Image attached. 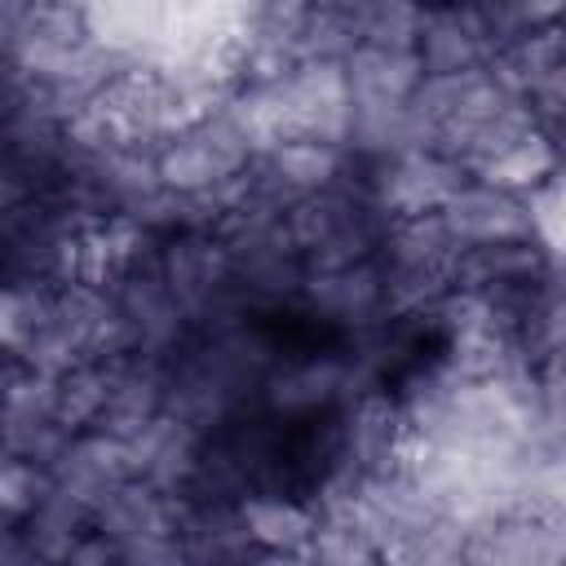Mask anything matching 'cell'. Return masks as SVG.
I'll return each instance as SVG.
<instances>
[{
    "mask_svg": "<svg viewBox=\"0 0 566 566\" xmlns=\"http://www.w3.org/2000/svg\"><path fill=\"white\" fill-rule=\"evenodd\" d=\"M256 164V150L248 142V133L239 128V119L226 111V102L217 111H208L203 119H195L190 128L172 133L159 150H155V177L164 195L177 199H208L221 195L230 181H239L248 168Z\"/></svg>",
    "mask_w": 566,
    "mask_h": 566,
    "instance_id": "obj_1",
    "label": "cell"
},
{
    "mask_svg": "<svg viewBox=\"0 0 566 566\" xmlns=\"http://www.w3.org/2000/svg\"><path fill=\"white\" fill-rule=\"evenodd\" d=\"M460 562L464 566H562L557 517H531V513L478 517L460 531Z\"/></svg>",
    "mask_w": 566,
    "mask_h": 566,
    "instance_id": "obj_2",
    "label": "cell"
},
{
    "mask_svg": "<svg viewBox=\"0 0 566 566\" xmlns=\"http://www.w3.org/2000/svg\"><path fill=\"white\" fill-rule=\"evenodd\" d=\"M447 234L455 239L460 252L473 248H500V243H535L531 221H526V199L504 195L478 177H469L442 208H438Z\"/></svg>",
    "mask_w": 566,
    "mask_h": 566,
    "instance_id": "obj_3",
    "label": "cell"
},
{
    "mask_svg": "<svg viewBox=\"0 0 566 566\" xmlns=\"http://www.w3.org/2000/svg\"><path fill=\"white\" fill-rule=\"evenodd\" d=\"M199 455H203V438L195 429H186L181 420H172L168 411H159L133 438H124L128 478H137L164 495H177V500L190 491V482L199 473Z\"/></svg>",
    "mask_w": 566,
    "mask_h": 566,
    "instance_id": "obj_4",
    "label": "cell"
},
{
    "mask_svg": "<svg viewBox=\"0 0 566 566\" xmlns=\"http://www.w3.org/2000/svg\"><path fill=\"white\" fill-rule=\"evenodd\" d=\"M164 385H168V363L159 358L124 354L106 363V398H102V416L93 420V433H106L119 442L133 438L146 420L164 411Z\"/></svg>",
    "mask_w": 566,
    "mask_h": 566,
    "instance_id": "obj_5",
    "label": "cell"
},
{
    "mask_svg": "<svg viewBox=\"0 0 566 566\" xmlns=\"http://www.w3.org/2000/svg\"><path fill=\"white\" fill-rule=\"evenodd\" d=\"M44 478L66 491L71 500H80L84 509H93L111 486L128 482V460H124V442L106 438V433H71V442L62 447V455L44 469Z\"/></svg>",
    "mask_w": 566,
    "mask_h": 566,
    "instance_id": "obj_6",
    "label": "cell"
},
{
    "mask_svg": "<svg viewBox=\"0 0 566 566\" xmlns=\"http://www.w3.org/2000/svg\"><path fill=\"white\" fill-rule=\"evenodd\" d=\"M177 517H181V500L177 495H164L137 478L111 486L93 509H88V526L102 531L106 539L115 544H128V539H142V535H164V531H177Z\"/></svg>",
    "mask_w": 566,
    "mask_h": 566,
    "instance_id": "obj_7",
    "label": "cell"
},
{
    "mask_svg": "<svg viewBox=\"0 0 566 566\" xmlns=\"http://www.w3.org/2000/svg\"><path fill=\"white\" fill-rule=\"evenodd\" d=\"M349 106H376V102H407L416 84L424 80L416 49H389V44H354L340 57Z\"/></svg>",
    "mask_w": 566,
    "mask_h": 566,
    "instance_id": "obj_8",
    "label": "cell"
},
{
    "mask_svg": "<svg viewBox=\"0 0 566 566\" xmlns=\"http://www.w3.org/2000/svg\"><path fill=\"white\" fill-rule=\"evenodd\" d=\"M239 517L256 544V553H305V544L318 531V509L305 500H292L283 491H256L239 500Z\"/></svg>",
    "mask_w": 566,
    "mask_h": 566,
    "instance_id": "obj_9",
    "label": "cell"
},
{
    "mask_svg": "<svg viewBox=\"0 0 566 566\" xmlns=\"http://www.w3.org/2000/svg\"><path fill=\"white\" fill-rule=\"evenodd\" d=\"M305 301L327 314V318H340V323H367L371 314L389 310L385 305V270L380 261H358V265H345V270H327V274H310L305 279Z\"/></svg>",
    "mask_w": 566,
    "mask_h": 566,
    "instance_id": "obj_10",
    "label": "cell"
},
{
    "mask_svg": "<svg viewBox=\"0 0 566 566\" xmlns=\"http://www.w3.org/2000/svg\"><path fill=\"white\" fill-rule=\"evenodd\" d=\"M18 526H22V539L40 566H62L66 553L75 548V539L88 531V509L44 478L31 509L18 517Z\"/></svg>",
    "mask_w": 566,
    "mask_h": 566,
    "instance_id": "obj_11",
    "label": "cell"
},
{
    "mask_svg": "<svg viewBox=\"0 0 566 566\" xmlns=\"http://www.w3.org/2000/svg\"><path fill=\"white\" fill-rule=\"evenodd\" d=\"M553 172H557L553 133L535 128V133H526L517 146H509L500 159H491V164H486L482 172H473V177L486 181V186H495V190H504V195L526 199L531 190H539L544 181H553Z\"/></svg>",
    "mask_w": 566,
    "mask_h": 566,
    "instance_id": "obj_12",
    "label": "cell"
},
{
    "mask_svg": "<svg viewBox=\"0 0 566 566\" xmlns=\"http://www.w3.org/2000/svg\"><path fill=\"white\" fill-rule=\"evenodd\" d=\"M102 398H106V363H75L62 376H53V402L66 433L93 429V420L102 416Z\"/></svg>",
    "mask_w": 566,
    "mask_h": 566,
    "instance_id": "obj_13",
    "label": "cell"
},
{
    "mask_svg": "<svg viewBox=\"0 0 566 566\" xmlns=\"http://www.w3.org/2000/svg\"><path fill=\"white\" fill-rule=\"evenodd\" d=\"M119 557H124V566H190L177 531L128 539V544H119Z\"/></svg>",
    "mask_w": 566,
    "mask_h": 566,
    "instance_id": "obj_14",
    "label": "cell"
},
{
    "mask_svg": "<svg viewBox=\"0 0 566 566\" xmlns=\"http://www.w3.org/2000/svg\"><path fill=\"white\" fill-rule=\"evenodd\" d=\"M62 566H124V557H119V544H115V539H106L102 531L88 526V531L75 539V548L66 553Z\"/></svg>",
    "mask_w": 566,
    "mask_h": 566,
    "instance_id": "obj_15",
    "label": "cell"
},
{
    "mask_svg": "<svg viewBox=\"0 0 566 566\" xmlns=\"http://www.w3.org/2000/svg\"><path fill=\"white\" fill-rule=\"evenodd\" d=\"M243 566H301V557H287V553H252Z\"/></svg>",
    "mask_w": 566,
    "mask_h": 566,
    "instance_id": "obj_16",
    "label": "cell"
}]
</instances>
